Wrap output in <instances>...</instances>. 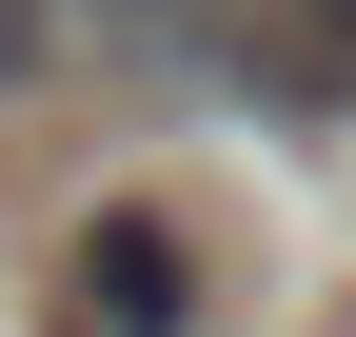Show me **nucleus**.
Listing matches in <instances>:
<instances>
[{"label": "nucleus", "mask_w": 356, "mask_h": 337, "mask_svg": "<svg viewBox=\"0 0 356 337\" xmlns=\"http://www.w3.org/2000/svg\"><path fill=\"white\" fill-rule=\"evenodd\" d=\"M79 60V20H60V0H0V100H20V79H60Z\"/></svg>", "instance_id": "nucleus-4"}, {"label": "nucleus", "mask_w": 356, "mask_h": 337, "mask_svg": "<svg viewBox=\"0 0 356 337\" xmlns=\"http://www.w3.org/2000/svg\"><path fill=\"white\" fill-rule=\"evenodd\" d=\"M60 20H79V60L139 79V100H178V79H238V60H257V0H60Z\"/></svg>", "instance_id": "nucleus-2"}, {"label": "nucleus", "mask_w": 356, "mask_h": 337, "mask_svg": "<svg viewBox=\"0 0 356 337\" xmlns=\"http://www.w3.org/2000/svg\"><path fill=\"white\" fill-rule=\"evenodd\" d=\"M257 40H277L317 100H356V0H257Z\"/></svg>", "instance_id": "nucleus-3"}, {"label": "nucleus", "mask_w": 356, "mask_h": 337, "mask_svg": "<svg viewBox=\"0 0 356 337\" xmlns=\"http://www.w3.org/2000/svg\"><path fill=\"white\" fill-rule=\"evenodd\" d=\"M198 318H218L198 219H159V198H99V219L60 238V337H198Z\"/></svg>", "instance_id": "nucleus-1"}]
</instances>
